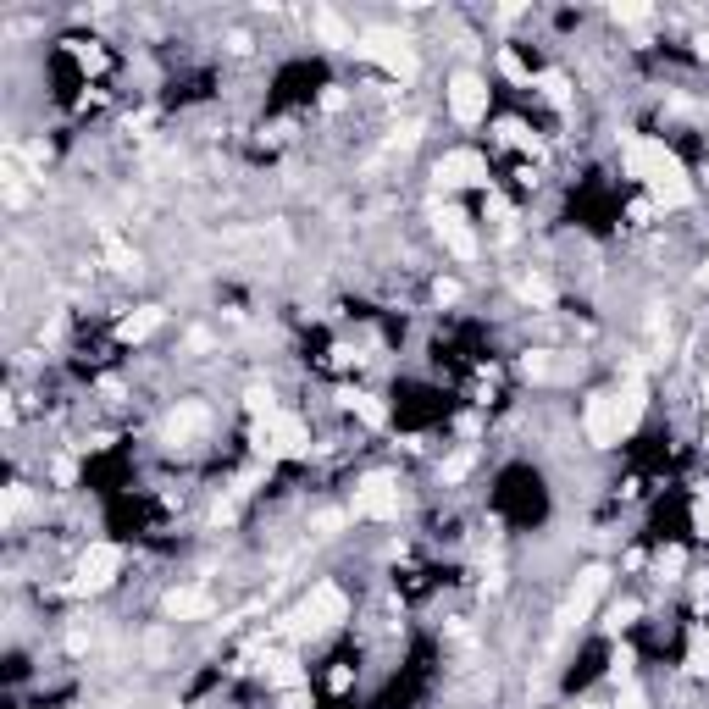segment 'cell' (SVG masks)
Wrapping results in <instances>:
<instances>
[{"label": "cell", "mask_w": 709, "mask_h": 709, "mask_svg": "<svg viewBox=\"0 0 709 709\" xmlns=\"http://www.w3.org/2000/svg\"><path fill=\"white\" fill-rule=\"evenodd\" d=\"M582 433H588L593 449H615L621 444V416H615V394H588V405H582Z\"/></svg>", "instance_id": "cell-9"}, {"label": "cell", "mask_w": 709, "mask_h": 709, "mask_svg": "<svg viewBox=\"0 0 709 709\" xmlns=\"http://www.w3.org/2000/svg\"><path fill=\"white\" fill-rule=\"evenodd\" d=\"M355 50H361V56H372V61H377V67H383L388 78H405V84H410V78L421 73L416 50H410V45H405V39H399V34H388V28H366V34H361V45H355Z\"/></svg>", "instance_id": "cell-3"}, {"label": "cell", "mask_w": 709, "mask_h": 709, "mask_svg": "<svg viewBox=\"0 0 709 709\" xmlns=\"http://www.w3.org/2000/svg\"><path fill=\"white\" fill-rule=\"evenodd\" d=\"M338 621H349V599L333 588V582H316L311 599L300 604V615H289L283 626H294V632H311V626H338Z\"/></svg>", "instance_id": "cell-5"}, {"label": "cell", "mask_w": 709, "mask_h": 709, "mask_svg": "<svg viewBox=\"0 0 709 709\" xmlns=\"http://www.w3.org/2000/svg\"><path fill=\"white\" fill-rule=\"evenodd\" d=\"M471 471V449H460V455H449L444 460V482H460Z\"/></svg>", "instance_id": "cell-24"}, {"label": "cell", "mask_w": 709, "mask_h": 709, "mask_svg": "<svg viewBox=\"0 0 709 709\" xmlns=\"http://www.w3.org/2000/svg\"><path fill=\"white\" fill-rule=\"evenodd\" d=\"M433 183L438 189H488V161L477 156V150H444L433 167Z\"/></svg>", "instance_id": "cell-6"}, {"label": "cell", "mask_w": 709, "mask_h": 709, "mask_svg": "<svg viewBox=\"0 0 709 709\" xmlns=\"http://www.w3.org/2000/svg\"><path fill=\"white\" fill-rule=\"evenodd\" d=\"M693 527H698V538H709V493L693 505Z\"/></svg>", "instance_id": "cell-27"}, {"label": "cell", "mask_w": 709, "mask_h": 709, "mask_svg": "<svg viewBox=\"0 0 709 709\" xmlns=\"http://www.w3.org/2000/svg\"><path fill=\"white\" fill-rule=\"evenodd\" d=\"M344 405L366 421V427H388V405L377 394H344Z\"/></svg>", "instance_id": "cell-16"}, {"label": "cell", "mask_w": 709, "mask_h": 709, "mask_svg": "<svg viewBox=\"0 0 709 709\" xmlns=\"http://www.w3.org/2000/svg\"><path fill=\"white\" fill-rule=\"evenodd\" d=\"M704 449H709V427H704Z\"/></svg>", "instance_id": "cell-34"}, {"label": "cell", "mask_w": 709, "mask_h": 709, "mask_svg": "<svg viewBox=\"0 0 709 709\" xmlns=\"http://www.w3.org/2000/svg\"><path fill=\"white\" fill-rule=\"evenodd\" d=\"M117 571H122V549H117V543H89V549L78 554V582H73V593H100V588H111V582H117Z\"/></svg>", "instance_id": "cell-7"}, {"label": "cell", "mask_w": 709, "mask_h": 709, "mask_svg": "<svg viewBox=\"0 0 709 709\" xmlns=\"http://www.w3.org/2000/svg\"><path fill=\"white\" fill-rule=\"evenodd\" d=\"M649 6H610V23H621V28H637V23H649Z\"/></svg>", "instance_id": "cell-22"}, {"label": "cell", "mask_w": 709, "mask_h": 709, "mask_svg": "<svg viewBox=\"0 0 709 709\" xmlns=\"http://www.w3.org/2000/svg\"><path fill=\"white\" fill-rule=\"evenodd\" d=\"M161 322H167V316H161V305H145V311H133L128 322H122V344H145V338L156 333Z\"/></svg>", "instance_id": "cell-15"}, {"label": "cell", "mask_w": 709, "mask_h": 709, "mask_svg": "<svg viewBox=\"0 0 709 709\" xmlns=\"http://www.w3.org/2000/svg\"><path fill=\"white\" fill-rule=\"evenodd\" d=\"M687 676H698V682L709 676V632L693 637V649H687Z\"/></svg>", "instance_id": "cell-19"}, {"label": "cell", "mask_w": 709, "mask_h": 709, "mask_svg": "<svg viewBox=\"0 0 709 709\" xmlns=\"http://www.w3.org/2000/svg\"><path fill=\"white\" fill-rule=\"evenodd\" d=\"M538 84H543V95H549L554 106H565V100H571V78H565V73H543Z\"/></svg>", "instance_id": "cell-21"}, {"label": "cell", "mask_w": 709, "mask_h": 709, "mask_svg": "<svg viewBox=\"0 0 709 709\" xmlns=\"http://www.w3.org/2000/svg\"><path fill=\"white\" fill-rule=\"evenodd\" d=\"M604 588H610V565H588V571L577 577V588H571V604H565V615H571V621H582V615L599 604Z\"/></svg>", "instance_id": "cell-11"}, {"label": "cell", "mask_w": 709, "mask_h": 709, "mask_svg": "<svg viewBox=\"0 0 709 709\" xmlns=\"http://www.w3.org/2000/svg\"><path fill=\"white\" fill-rule=\"evenodd\" d=\"M311 28H316V39H322L327 50H355V45H361V34H355V28H349L344 17L333 12V6H316V12H311Z\"/></svg>", "instance_id": "cell-12"}, {"label": "cell", "mask_w": 709, "mask_h": 709, "mask_svg": "<svg viewBox=\"0 0 709 709\" xmlns=\"http://www.w3.org/2000/svg\"><path fill=\"white\" fill-rule=\"evenodd\" d=\"M277 709H311V698H305V693H289V698H283Z\"/></svg>", "instance_id": "cell-30"}, {"label": "cell", "mask_w": 709, "mask_h": 709, "mask_svg": "<svg viewBox=\"0 0 709 709\" xmlns=\"http://www.w3.org/2000/svg\"><path fill=\"white\" fill-rule=\"evenodd\" d=\"M521 372H527V377H554V361L543 355V349H532L527 361H521Z\"/></svg>", "instance_id": "cell-23"}, {"label": "cell", "mask_w": 709, "mask_h": 709, "mask_svg": "<svg viewBox=\"0 0 709 709\" xmlns=\"http://www.w3.org/2000/svg\"><path fill=\"white\" fill-rule=\"evenodd\" d=\"M643 410H649V388H643V377H626V383L615 388V416H621V433H637Z\"/></svg>", "instance_id": "cell-13"}, {"label": "cell", "mask_w": 709, "mask_h": 709, "mask_svg": "<svg viewBox=\"0 0 709 709\" xmlns=\"http://www.w3.org/2000/svg\"><path fill=\"white\" fill-rule=\"evenodd\" d=\"M654 571H660V577H676V571H682V549H665L660 560H654Z\"/></svg>", "instance_id": "cell-26"}, {"label": "cell", "mask_w": 709, "mask_h": 709, "mask_svg": "<svg viewBox=\"0 0 709 709\" xmlns=\"http://www.w3.org/2000/svg\"><path fill=\"white\" fill-rule=\"evenodd\" d=\"M433 294H438V305H449V300H460V283H438Z\"/></svg>", "instance_id": "cell-29"}, {"label": "cell", "mask_w": 709, "mask_h": 709, "mask_svg": "<svg viewBox=\"0 0 709 709\" xmlns=\"http://www.w3.org/2000/svg\"><path fill=\"white\" fill-rule=\"evenodd\" d=\"M438 239L449 244V250L460 255V261H471V255H477V228H471V217L466 211H455V205H444V211H438Z\"/></svg>", "instance_id": "cell-10"}, {"label": "cell", "mask_w": 709, "mask_h": 709, "mask_svg": "<svg viewBox=\"0 0 709 709\" xmlns=\"http://www.w3.org/2000/svg\"><path fill=\"white\" fill-rule=\"evenodd\" d=\"M272 687H283V693H300L305 687V671L294 654H283V660H272Z\"/></svg>", "instance_id": "cell-17"}, {"label": "cell", "mask_w": 709, "mask_h": 709, "mask_svg": "<svg viewBox=\"0 0 709 709\" xmlns=\"http://www.w3.org/2000/svg\"><path fill=\"white\" fill-rule=\"evenodd\" d=\"M399 482L394 477H366L361 488H355V499H349V510L361 521H399Z\"/></svg>", "instance_id": "cell-8"}, {"label": "cell", "mask_w": 709, "mask_h": 709, "mask_svg": "<svg viewBox=\"0 0 709 709\" xmlns=\"http://www.w3.org/2000/svg\"><path fill=\"white\" fill-rule=\"evenodd\" d=\"M482 222H493V228H510V222H516V211H510V200H505V194H493V189H488V205H482Z\"/></svg>", "instance_id": "cell-18"}, {"label": "cell", "mask_w": 709, "mask_h": 709, "mask_svg": "<svg viewBox=\"0 0 709 709\" xmlns=\"http://www.w3.org/2000/svg\"><path fill=\"white\" fill-rule=\"evenodd\" d=\"M621 167H626V178L654 189V211H682V205H693L687 167L676 161V150L665 145V139H637V133H626Z\"/></svg>", "instance_id": "cell-1"}, {"label": "cell", "mask_w": 709, "mask_h": 709, "mask_svg": "<svg viewBox=\"0 0 709 709\" xmlns=\"http://www.w3.org/2000/svg\"><path fill=\"white\" fill-rule=\"evenodd\" d=\"M632 615H637V604H615V610H610V626H626Z\"/></svg>", "instance_id": "cell-28"}, {"label": "cell", "mask_w": 709, "mask_h": 709, "mask_svg": "<svg viewBox=\"0 0 709 709\" xmlns=\"http://www.w3.org/2000/svg\"><path fill=\"white\" fill-rule=\"evenodd\" d=\"M521 300L543 311V305H554V283H549V277H527V283H521Z\"/></svg>", "instance_id": "cell-20"}, {"label": "cell", "mask_w": 709, "mask_h": 709, "mask_svg": "<svg viewBox=\"0 0 709 709\" xmlns=\"http://www.w3.org/2000/svg\"><path fill=\"white\" fill-rule=\"evenodd\" d=\"M615 709H649V698H643V687H637V682H626L621 698H615Z\"/></svg>", "instance_id": "cell-25"}, {"label": "cell", "mask_w": 709, "mask_h": 709, "mask_svg": "<svg viewBox=\"0 0 709 709\" xmlns=\"http://www.w3.org/2000/svg\"><path fill=\"white\" fill-rule=\"evenodd\" d=\"M577 709H604V704H577Z\"/></svg>", "instance_id": "cell-33"}, {"label": "cell", "mask_w": 709, "mask_h": 709, "mask_svg": "<svg viewBox=\"0 0 709 709\" xmlns=\"http://www.w3.org/2000/svg\"><path fill=\"white\" fill-rule=\"evenodd\" d=\"M444 100H449V117H455L460 128H477V122L488 117V100H493V89H488V78H482V73L460 67V73L449 78Z\"/></svg>", "instance_id": "cell-4"}, {"label": "cell", "mask_w": 709, "mask_h": 709, "mask_svg": "<svg viewBox=\"0 0 709 709\" xmlns=\"http://www.w3.org/2000/svg\"><path fill=\"white\" fill-rule=\"evenodd\" d=\"M167 615L172 621H200V615H211V593L205 588H172L167 593Z\"/></svg>", "instance_id": "cell-14"}, {"label": "cell", "mask_w": 709, "mask_h": 709, "mask_svg": "<svg viewBox=\"0 0 709 709\" xmlns=\"http://www.w3.org/2000/svg\"><path fill=\"white\" fill-rule=\"evenodd\" d=\"M704 410H709V372H704Z\"/></svg>", "instance_id": "cell-32"}, {"label": "cell", "mask_w": 709, "mask_h": 709, "mask_svg": "<svg viewBox=\"0 0 709 709\" xmlns=\"http://www.w3.org/2000/svg\"><path fill=\"white\" fill-rule=\"evenodd\" d=\"M255 449H261L266 460H294L311 449V427H305L294 410H277V416L255 421Z\"/></svg>", "instance_id": "cell-2"}, {"label": "cell", "mask_w": 709, "mask_h": 709, "mask_svg": "<svg viewBox=\"0 0 709 709\" xmlns=\"http://www.w3.org/2000/svg\"><path fill=\"white\" fill-rule=\"evenodd\" d=\"M698 283H704V289H709V255H704V266H698Z\"/></svg>", "instance_id": "cell-31"}]
</instances>
